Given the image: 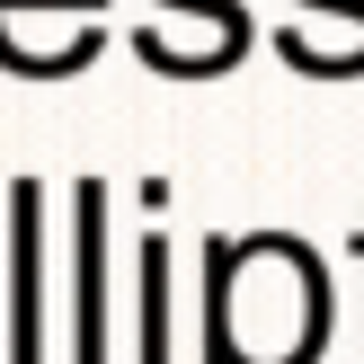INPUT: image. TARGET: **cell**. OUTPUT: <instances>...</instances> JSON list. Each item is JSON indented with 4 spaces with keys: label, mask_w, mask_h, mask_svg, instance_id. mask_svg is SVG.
I'll use <instances>...</instances> for the list:
<instances>
[{
    "label": "cell",
    "mask_w": 364,
    "mask_h": 364,
    "mask_svg": "<svg viewBox=\"0 0 364 364\" xmlns=\"http://www.w3.org/2000/svg\"><path fill=\"white\" fill-rule=\"evenodd\" d=\"M142 364H169V240H142Z\"/></svg>",
    "instance_id": "cell-4"
},
{
    "label": "cell",
    "mask_w": 364,
    "mask_h": 364,
    "mask_svg": "<svg viewBox=\"0 0 364 364\" xmlns=\"http://www.w3.org/2000/svg\"><path fill=\"white\" fill-rule=\"evenodd\" d=\"M80 213V294H71V364H107V187L71 196Z\"/></svg>",
    "instance_id": "cell-3"
},
{
    "label": "cell",
    "mask_w": 364,
    "mask_h": 364,
    "mask_svg": "<svg viewBox=\"0 0 364 364\" xmlns=\"http://www.w3.org/2000/svg\"><path fill=\"white\" fill-rule=\"evenodd\" d=\"M355 258H364V231H355Z\"/></svg>",
    "instance_id": "cell-5"
},
{
    "label": "cell",
    "mask_w": 364,
    "mask_h": 364,
    "mask_svg": "<svg viewBox=\"0 0 364 364\" xmlns=\"http://www.w3.org/2000/svg\"><path fill=\"white\" fill-rule=\"evenodd\" d=\"M9 284H18L9 364H45V187L36 178L9 187Z\"/></svg>",
    "instance_id": "cell-2"
},
{
    "label": "cell",
    "mask_w": 364,
    "mask_h": 364,
    "mask_svg": "<svg viewBox=\"0 0 364 364\" xmlns=\"http://www.w3.org/2000/svg\"><path fill=\"white\" fill-rule=\"evenodd\" d=\"M249 320H276L267 364H311L329 338V267L284 231L205 240V364H231V338Z\"/></svg>",
    "instance_id": "cell-1"
}]
</instances>
